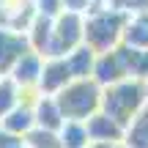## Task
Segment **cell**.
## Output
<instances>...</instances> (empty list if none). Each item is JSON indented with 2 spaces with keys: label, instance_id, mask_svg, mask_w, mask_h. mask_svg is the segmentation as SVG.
Wrapping results in <instances>:
<instances>
[{
  "label": "cell",
  "instance_id": "obj_1",
  "mask_svg": "<svg viewBox=\"0 0 148 148\" xmlns=\"http://www.w3.org/2000/svg\"><path fill=\"white\" fill-rule=\"evenodd\" d=\"M145 85L134 77H126L110 88H101V112L115 118L121 126H129L145 110Z\"/></svg>",
  "mask_w": 148,
  "mask_h": 148
},
{
  "label": "cell",
  "instance_id": "obj_2",
  "mask_svg": "<svg viewBox=\"0 0 148 148\" xmlns=\"http://www.w3.org/2000/svg\"><path fill=\"white\" fill-rule=\"evenodd\" d=\"M126 14L118 11H107V8H93L85 14V36L82 44H88L96 55L99 52H110L123 41V27H126Z\"/></svg>",
  "mask_w": 148,
  "mask_h": 148
},
{
  "label": "cell",
  "instance_id": "obj_3",
  "mask_svg": "<svg viewBox=\"0 0 148 148\" xmlns=\"http://www.w3.org/2000/svg\"><path fill=\"white\" fill-rule=\"evenodd\" d=\"M60 112H63L66 121H88L93 112L101 110V88L93 82V79H71L58 96Z\"/></svg>",
  "mask_w": 148,
  "mask_h": 148
},
{
  "label": "cell",
  "instance_id": "obj_4",
  "mask_svg": "<svg viewBox=\"0 0 148 148\" xmlns=\"http://www.w3.org/2000/svg\"><path fill=\"white\" fill-rule=\"evenodd\" d=\"M85 36V16L74 11H60L52 19V41H49L47 58H66L71 49L82 44Z\"/></svg>",
  "mask_w": 148,
  "mask_h": 148
},
{
  "label": "cell",
  "instance_id": "obj_5",
  "mask_svg": "<svg viewBox=\"0 0 148 148\" xmlns=\"http://www.w3.org/2000/svg\"><path fill=\"white\" fill-rule=\"evenodd\" d=\"M129 77V66H126V55H123V47L118 44L115 49L110 52H99L96 55V63H93V79L99 88H110V85L121 82V79Z\"/></svg>",
  "mask_w": 148,
  "mask_h": 148
},
{
  "label": "cell",
  "instance_id": "obj_6",
  "mask_svg": "<svg viewBox=\"0 0 148 148\" xmlns=\"http://www.w3.org/2000/svg\"><path fill=\"white\" fill-rule=\"evenodd\" d=\"M69 82H71V74L66 69L63 58H44V69H41V77H38V85H36L38 93L41 96H58Z\"/></svg>",
  "mask_w": 148,
  "mask_h": 148
},
{
  "label": "cell",
  "instance_id": "obj_7",
  "mask_svg": "<svg viewBox=\"0 0 148 148\" xmlns=\"http://www.w3.org/2000/svg\"><path fill=\"white\" fill-rule=\"evenodd\" d=\"M85 129H88V137L90 143H110V145H118L123 143V134H126V126L110 118L107 112H93V115L85 121Z\"/></svg>",
  "mask_w": 148,
  "mask_h": 148
},
{
  "label": "cell",
  "instance_id": "obj_8",
  "mask_svg": "<svg viewBox=\"0 0 148 148\" xmlns=\"http://www.w3.org/2000/svg\"><path fill=\"white\" fill-rule=\"evenodd\" d=\"M30 49L27 36L11 27H0V74H8L14 69V63Z\"/></svg>",
  "mask_w": 148,
  "mask_h": 148
},
{
  "label": "cell",
  "instance_id": "obj_9",
  "mask_svg": "<svg viewBox=\"0 0 148 148\" xmlns=\"http://www.w3.org/2000/svg\"><path fill=\"white\" fill-rule=\"evenodd\" d=\"M41 69H44V58L38 52H33V49H27V52L14 63V69L8 71V77L14 79L22 90H36L38 77H41Z\"/></svg>",
  "mask_w": 148,
  "mask_h": 148
},
{
  "label": "cell",
  "instance_id": "obj_10",
  "mask_svg": "<svg viewBox=\"0 0 148 148\" xmlns=\"http://www.w3.org/2000/svg\"><path fill=\"white\" fill-rule=\"evenodd\" d=\"M0 129L8 134H16V137H25L36 129V115H33V104L30 101H19L11 112H5L0 118Z\"/></svg>",
  "mask_w": 148,
  "mask_h": 148
},
{
  "label": "cell",
  "instance_id": "obj_11",
  "mask_svg": "<svg viewBox=\"0 0 148 148\" xmlns=\"http://www.w3.org/2000/svg\"><path fill=\"white\" fill-rule=\"evenodd\" d=\"M33 115H36V126L47 129V132H58L66 121L60 107H58V101H55V96H41V93L33 101Z\"/></svg>",
  "mask_w": 148,
  "mask_h": 148
},
{
  "label": "cell",
  "instance_id": "obj_12",
  "mask_svg": "<svg viewBox=\"0 0 148 148\" xmlns=\"http://www.w3.org/2000/svg\"><path fill=\"white\" fill-rule=\"evenodd\" d=\"M25 36H27V44H30L33 52H38L41 58H47L49 41H52V19H49V16L36 14V16H33V22L27 25Z\"/></svg>",
  "mask_w": 148,
  "mask_h": 148
},
{
  "label": "cell",
  "instance_id": "obj_13",
  "mask_svg": "<svg viewBox=\"0 0 148 148\" xmlns=\"http://www.w3.org/2000/svg\"><path fill=\"white\" fill-rule=\"evenodd\" d=\"M66 69H69L71 79H88L93 74V63H96V52L88 47V44H79L77 49H71L66 55Z\"/></svg>",
  "mask_w": 148,
  "mask_h": 148
},
{
  "label": "cell",
  "instance_id": "obj_14",
  "mask_svg": "<svg viewBox=\"0 0 148 148\" xmlns=\"http://www.w3.org/2000/svg\"><path fill=\"white\" fill-rule=\"evenodd\" d=\"M126 47L134 49H148V11L143 14H134L126 19V27H123V41Z\"/></svg>",
  "mask_w": 148,
  "mask_h": 148
},
{
  "label": "cell",
  "instance_id": "obj_15",
  "mask_svg": "<svg viewBox=\"0 0 148 148\" xmlns=\"http://www.w3.org/2000/svg\"><path fill=\"white\" fill-rule=\"evenodd\" d=\"M58 143L60 148H88L90 137L85 121H63V126L58 129Z\"/></svg>",
  "mask_w": 148,
  "mask_h": 148
},
{
  "label": "cell",
  "instance_id": "obj_16",
  "mask_svg": "<svg viewBox=\"0 0 148 148\" xmlns=\"http://www.w3.org/2000/svg\"><path fill=\"white\" fill-rule=\"evenodd\" d=\"M123 47V55H126V66H129V77L145 82L148 79V49H134V47Z\"/></svg>",
  "mask_w": 148,
  "mask_h": 148
},
{
  "label": "cell",
  "instance_id": "obj_17",
  "mask_svg": "<svg viewBox=\"0 0 148 148\" xmlns=\"http://www.w3.org/2000/svg\"><path fill=\"white\" fill-rule=\"evenodd\" d=\"M19 101H22V88L8 74H3V77H0V118H3L5 112H11Z\"/></svg>",
  "mask_w": 148,
  "mask_h": 148
},
{
  "label": "cell",
  "instance_id": "obj_18",
  "mask_svg": "<svg viewBox=\"0 0 148 148\" xmlns=\"http://www.w3.org/2000/svg\"><path fill=\"white\" fill-rule=\"evenodd\" d=\"M96 8H107V11H118V14L134 16V14L148 11V0H99Z\"/></svg>",
  "mask_w": 148,
  "mask_h": 148
},
{
  "label": "cell",
  "instance_id": "obj_19",
  "mask_svg": "<svg viewBox=\"0 0 148 148\" xmlns=\"http://www.w3.org/2000/svg\"><path fill=\"white\" fill-rule=\"evenodd\" d=\"M33 8H36V14L55 19V16L63 11V0H33Z\"/></svg>",
  "mask_w": 148,
  "mask_h": 148
},
{
  "label": "cell",
  "instance_id": "obj_20",
  "mask_svg": "<svg viewBox=\"0 0 148 148\" xmlns=\"http://www.w3.org/2000/svg\"><path fill=\"white\" fill-rule=\"evenodd\" d=\"M99 5V0H63V11H74V14H88Z\"/></svg>",
  "mask_w": 148,
  "mask_h": 148
},
{
  "label": "cell",
  "instance_id": "obj_21",
  "mask_svg": "<svg viewBox=\"0 0 148 148\" xmlns=\"http://www.w3.org/2000/svg\"><path fill=\"white\" fill-rule=\"evenodd\" d=\"M0 148H27L25 137H16V134H8L0 129Z\"/></svg>",
  "mask_w": 148,
  "mask_h": 148
},
{
  "label": "cell",
  "instance_id": "obj_22",
  "mask_svg": "<svg viewBox=\"0 0 148 148\" xmlns=\"http://www.w3.org/2000/svg\"><path fill=\"white\" fill-rule=\"evenodd\" d=\"M88 148H112L110 143H88Z\"/></svg>",
  "mask_w": 148,
  "mask_h": 148
},
{
  "label": "cell",
  "instance_id": "obj_23",
  "mask_svg": "<svg viewBox=\"0 0 148 148\" xmlns=\"http://www.w3.org/2000/svg\"><path fill=\"white\" fill-rule=\"evenodd\" d=\"M143 85H145V101H148V79H145V82H143Z\"/></svg>",
  "mask_w": 148,
  "mask_h": 148
},
{
  "label": "cell",
  "instance_id": "obj_24",
  "mask_svg": "<svg viewBox=\"0 0 148 148\" xmlns=\"http://www.w3.org/2000/svg\"><path fill=\"white\" fill-rule=\"evenodd\" d=\"M112 148H126V145H123V143H118V145H112Z\"/></svg>",
  "mask_w": 148,
  "mask_h": 148
},
{
  "label": "cell",
  "instance_id": "obj_25",
  "mask_svg": "<svg viewBox=\"0 0 148 148\" xmlns=\"http://www.w3.org/2000/svg\"><path fill=\"white\" fill-rule=\"evenodd\" d=\"M0 77H3V74H0Z\"/></svg>",
  "mask_w": 148,
  "mask_h": 148
},
{
  "label": "cell",
  "instance_id": "obj_26",
  "mask_svg": "<svg viewBox=\"0 0 148 148\" xmlns=\"http://www.w3.org/2000/svg\"><path fill=\"white\" fill-rule=\"evenodd\" d=\"M30 3H33V0H30Z\"/></svg>",
  "mask_w": 148,
  "mask_h": 148
}]
</instances>
